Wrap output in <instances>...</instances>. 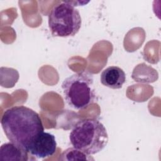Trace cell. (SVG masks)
I'll list each match as a JSON object with an SVG mask.
<instances>
[{
	"label": "cell",
	"instance_id": "cell-2",
	"mask_svg": "<svg viewBox=\"0 0 161 161\" xmlns=\"http://www.w3.org/2000/svg\"><path fill=\"white\" fill-rule=\"evenodd\" d=\"M69 140L73 147L89 155L103 150L108 142L107 130L103 123L94 118L78 121L72 129Z\"/></svg>",
	"mask_w": 161,
	"mask_h": 161
},
{
	"label": "cell",
	"instance_id": "cell-5",
	"mask_svg": "<svg viewBox=\"0 0 161 161\" xmlns=\"http://www.w3.org/2000/svg\"><path fill=\"white\" fill-rule=\"evenodd\" d=\"M57 149L55 136L48 132L41 133L28 148V153L38 158L53 155Z\"/></svg>",
	"mask_w": 161,
	"mask_h": 161
},
{
	"label": "cell",
	"instance_id": "cell-7",
	"mask_svg": "<svg viewBox=\"0 0 161 161\" xmlns=\"http://www.w3.org/2000/svg\"><path fill=\"white\" fill-rule=\"evenodd\" d=\"M28 152L16 144L9 142L5 143L0 148V159L2 160H28Z\"/></svg>",
	"mask_w": 161,
	"mask_h": 161
},
{
	"label": "cell",
	"instance_id": "cell-6",
	"mask_svg": "<svg viewBox=\"0 0 161 161\" xmlns=\"http://www.w3.org/2000/svg\"><path fill=\"white\" fill-rule=\"evenodd\" d=\"M101 84L113 89L122 87L126 81V74L124 70L117 66H109L104 69L100 75Z\"/></svg>",
	"mask_w": 161,
	"mask_h": 161
},
{
	"label": "cell",
	"instance_id": "cell-1",
	"mask_svg": "<svg viewBox=\"0 0 161 161\" xmlns=\"http://www.w3.org/2000/svg\"><path fill=\"white\" fill-rule=\"evenodd\" d=\"M1 124L9 142L28 152L30 145L44 131L40 115L25 106H16L6 109Z\"/></svg>",
	"mask_w": 161,
	"mask_h": 161
},
{
	"label": "cell",
	"instance_id": "cell-3",
	"mask_svg": "<svg viewBox=\"0 0 161 161\" xmlns=\"http://www.w3.org/2000/svg\"><path fill=\"white\" fill-rule=\"evenodd\" d=\"M64 99L75 109H83L95 99L92 74L86 71L75 73L67 77L62 84Z\"/></svg>",
	"mask_w": 161,
	"mask_h": 161
},
{
	"label": "cell",
	"instance_id": "cell-8",
	"mask_svg": "<svg viewBox=\"0 0 161 161\" xmlns=\"http://www.w3.org/2000/svg\"><path fill=\"white\" fill-rule=\"evenodd\" d=\"M61 160H94L91 155L74 147L69 148L64 150L60 155Z\"/></svg>",
	"mask_w": 161,
	"mask_h": 161
},
{
	"label": "cell",
	"instance_id": "cell-4",
	"mask_svg": "<svg viewBox=\"0 0 161 161\" xmlns=\"http://www.w3.org/2000/svg\"><path fill=\"white\" fill-rule=\"evenodd\" d=\"M81 25L80 14L70 1L55 5L48 15V27L53 36H73L79 32Z\"/></svg>",
	"mask_w": 161,
	"mask_h": 161
}]
</instances>
